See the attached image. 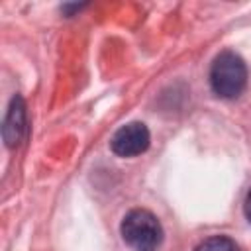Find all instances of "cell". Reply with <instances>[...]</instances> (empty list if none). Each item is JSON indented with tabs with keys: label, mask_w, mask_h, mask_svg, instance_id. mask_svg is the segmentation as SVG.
<instances>
[{
	"label": "cell",
	"mask_w": 251,
	"mask_h": 251,
	"mask_svg": "<svg viewBox=\"0 0 251 251\" xmlns=\"http://www.w3.org/2000/svg\"><path fill=\"white\" fill-rule=\"evenodd\" d=\"M243 212H245V218L251 222V190L247 192V198H245V204H243Z\"/></svg>",
	"instance_id": "cell-6"
},
{
	"label": "cell",
	"mask_w": 251,
	"mask_h": 251,
	"mask_svg": "<svg viewBox=\"0 0 251 251\" xmlns=\"http://www.w3.org/2000/svg\"><path fill=\"white\" fill-rule=\"evenodd\" d=\"M122 237L133 251H157L163 241V227L159 220L143 208L127 212L122 220Z\"/></svg>",
	"instance_id": "cell-1"
},
{
	"label": "cell",
	"mask_w": 251,
	"mask_h": 251,
	"mask_svg": "<svg viewBox=\"0 0 251 251\" xmlns=\"http://www.w3.org/2000/svg\"><path fill=\"white\" fill-rule=\"evenodd\" d=\"M247 82V69L243 59L233 51L220 53L210 69L212 90L222 98H235L243 92Z\"/></svg>",
	"instance_id": "cell-2"
},
{
	"label": "cell",
	"mask_w": 251,
	"mask_h": 251,
	"mask_svg": "<svg viewBox=\"0 0 251 251\" xmlns=\"http://www.w3.org/2000/svg\"><path fill=\"white\" fill-rule=\"evenodd\" d=\"M149 139L151 135L145 124L129 122L114 133L110 145H112V151L120 157H135V155H141L149 147Z\"/></svg>",
	"instance_id": "cell-3"
},
{
	"label": "cell",
	"mask_w": 251,
	"mask_h": 251,
	"mask_svg": "<svg viewBox=\"0 0 251 251\" xmlns=\"http://www.w3.org/2000/svg\"><path fill=\"white\" fill-rule=\"evenodd\" d=\"M25 129V104L22 100V96H14L10 106H8V114L4 120V127H2V135L8 147H16L24 135Z\"/></svg>",
	"instance_id": "cell-4"
},
{
	"label": "cell",
	"mask_w": 251,
	"mask_h": 251,
	"mask_svg": "<svg viewBox=\"0 0 251 251\" xmlns=\"http://www.w3.org/2000/svg\"><path fill=\"white\" fill-rule=\"evenodd\" d=\"M194 251H239L235 241H231L229 237L224 235H214L206 241H202Z\"/></svg>",
	"instance_id": "cell-5"
}]
</instances>
